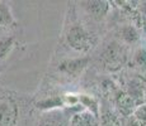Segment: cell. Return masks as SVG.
Returning a JSON list of instances; mask_svg holds the SVG:
<instances>
[{
    "label": "cell",
    "instance_id": "6da1fadb",
    "mask_svg": "<svg viewBox=\"0 0 146 126\" xmlns=\"http://www.w3.org/2000/svg\"><path fill=\"white\" fill-rule=\"evenodd\" d=\"M66 42L70 48H72L74 50L80 53H86L92 48H94L97 38L89 30H86L83 25L75 24L67 32Z\"/></svg>",
    "mask_w": 146,
    "mask_h": 126
},
{
    "label": "cell",
    "instance_id": "7a4b0ae2",
    "mask_svg": "<svg viewBox=\"0 0 146 126\" xmlns=\"http://www.w3.org/2000/svg\"><path fill=\"white\" fill-rule=\"evenodd\" d=\"M89 63L88 57H79V58H71V59H65L58 64V71L62 72L64 74L69 77L76 78L83 73V71L86 68Z\"/></svg>",
    "mask_w": 146,
    "mask_h": 126
},
{
    "label": "cell",
    "instance_id": "3957f363",
    "mask_svg": "<svg viewBox=\"0 0 146 126\" xmlns=\"http://www.w3.org/2000/svg\"><path fill=\"white\" fill-rule=\"evenodd\" d=\"M18 120V106L10 100L0 102V126H14Z\"/></svg>",
    "mask_w": 146,
    "mask_h": 126
},
{
    "label": "cell",
    "instance_id": "277c9868",
    "mask_svg": "<svg viewBox=\"0 0 146 126\" xmlns=\"http://www.w3.org/2000/svg\"><path fill=\"white\" fill-rule=\"evenodd\" d=\"M72 116H67L62 110L47 111L42 117L38 126H70Z\"/></svg>",
    "mask_w": 146,
    "mask_h": 126
},
{
    "label": "cell",
    "instance_id": "5b68a950",
    "mask_svg": "<svg viewBox=\"0 0 146 126\" xmlns=\"http://www.w3.org/2000/svg\"><path fill=\"white\" fill-rule=\"evenodd\" d=\"M70 126H97V117L86 110L79 111L72 115Z\"/></svg>",
    "mask_w": 146,
    "mask_h": 126
},
{
    "label": "cell",
    "instance_id": "8992f818",
    "mask_svg": "<svg viewBox=\"0 0 146 126\" xmlns=\"http://www.w3.org/2000/svg\"><path fill=\"white\" fill-rule=\"evenodd\" d=\"M15 19L9 4L5 1H0V28L15 27Z\"/></svg>",
    "mask_w": 146,
    "mask_h": 126
},
{
    "label": "cell",
    "instance_id": "52a82bcc",
    "mask_svg": "<svg viewBox=\"0 0 146 126\" xmlns=\"http://www.w3.org/2000/svg\"><path fill=\"white\" fill-rule=\"evenodd\" d=\"M104 59L107 64H109V66L111 64L114 66V64H119L123 62V54L119 50V47L116 43L109 44V47L104 52Z\"/></svg>",
    "mask_w": 146,
    "mask_h": 126
},
{
    "label": "cell",
    "instance_id": "ba28073f",
    "mask_svg": "<svg viewBox=\"0 0 146 126\" xmlns=\"http://www.w3.org/2000/svg\"><path fill=\"white\" fill-rule=\"evenodd\" d=\"M80 105L84 107V110L89 111L98 119V116H99V102L97 101V99H94L93 96H89V95H80Z\"/></svg>",
    "mask_w": 146,
    "mask_h": 126
},
{
    "label": "cell",
    "instance_id": "9c48e42d",
    "mask_svg": "<svg viewBox=\"0 0 146 126\" xmlns=\"http://www.w3.org/2000/svg\"><path fill=\"white\" fill-rule=\"evenodd\" d=\"M117 103H118L119 110L122 111V114L128 115L130 112L133 114L135 111V106H136V102L130 95H121V96L117 99Z\"/></svg>",
    "mask_w": 146,
    "mask_h": 126
},
{
    "label": "cell",
    "instance_id": "30bf717a",
    "mask_svg": "<svg viewBox=\"0 0 146 126\" xmlns=\"http://www.w3.org/2000/svg\"><path fill=\"white\" fill-rule=\"evenodd\" d=\"M88 10L93 14L94 16H104L109 10V3L107 1H88Z\"/></svg>",
    "mask_w": 146,
    "mask_h": 126
},
{
    "label": "cell",
    "instance_id": "8fae6325",
    "mask_svg": "<svg viewBox=\"0 0 146 126\" xmlns=\"http://www.w3.org/2000/svg\"><path fill=\"white\" fill-rule=\"evenodd\" d=\"M37 107L46 111H53V110H61L64 107V105L61 97H51V99H46L41 101V102H38Z\"/></svg>",
    "mask_w": 146,
    "mask_h": 126
},
{
    "label": "cell",
    "instance_id": "7c38bea8",
    "mask_svg": "<svg viewBox=\"0 0 146 126\" xmlns=\"http://www.w3.org/2000/svg\"><path fill=\"white\" fill-rule=\"evenodd\" d=\"M15 46V39L13 37H5L0 39V61L5 59Z\"/></svg>",
    "mask_w": 146,
    "mask_h": 126
},
{
    "label": "cell",
    "instance_id": "4fadbf2b",
    "mask_svg": "<svg viewBox=\"0 0 146 126\" xmlns=\"http://www.w3.org/2000/svg\"><path fill=\"white\" fill-rule=\"evenodd\" d=\"M61 100H62L64 107H76V106L80 105V95L71 93V92L62 95Z\"/></svg>",
    "mask_w": 146,
    "mask_h": 126
},
{
    "label": "cell",
    "instance_id": "5bb4252c",
    "mask_svg": "<svg viewBox=\"0 0 146 126\" xmlns=\"http://www.w3.org/2000/svg\"><path fill=\"white\" fill-rule=\"evenodd\" d=\"M122 38L125 39V42H127V43H135V42L139 39V33H137L136 28L131 27V25L125 27L122 29Z\"/></svg>",
    "mask_w": 146,
    "mask_h": 126
},
{
    "label": "cell",
    "instance_id": "9a60e30c",
    "mask_svg": "<svg viewBox=\"0 0 146 126\" xmlns=\"http://www.w3.org/2000/svg\"><path fill=\"white\" fill-rule=\"evenodd\" d=\"M133 117L140 121L141 124L146 125V103H142V105L137 106L133 111Z\"/></svg>",
    "mask_w": 146,
    "mask_h": 126
},
{
    "label": "cell",
    "instance_id": "2e32d148",
    "mask_svg": "<svg viewBox=\"0 0 146 126\" xmlns=\"http://www.w3.org/2000/svg\"><path fill=\"white\" fill-rule=\"evenodd\" d=\"M135 62L139 64V66L146 67V49L141 48L135 53Z\"/></svg>",
    "mask_w": 146,
    "mask_h": 126
}]
</instances>
